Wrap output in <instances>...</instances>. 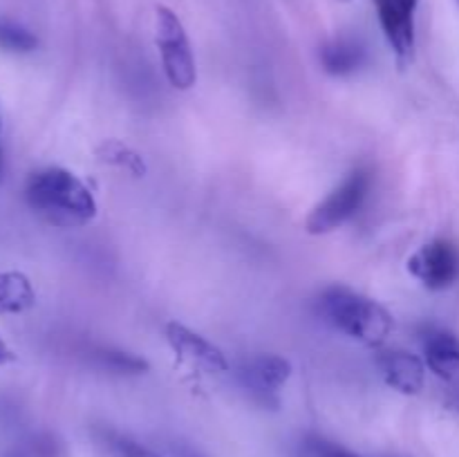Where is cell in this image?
Listing matches in <instances>:
<instances>
[{"mask_svg": "<svg viewBox=\"0 0 459 457\" xmlns=\"http://www.w3.org/2000/svg\"><path fill=\"white\" fill-rule=\"evenodd\" d=\"M108 446L115 453V457H160L157 453H152L151 448L142 446L139 442L124 437V435H110V437H108Z\"/></svg>", "mask_w": 459, "mask_h": 457, "instance_id": "obj_16", "label": "cell"}, {"mask_svg": "<svg viewBox=\"0 0 459 457\" xmlns=\"http://www.w3.org/2000/svg\"><path fill=\"white\" fill-rule=\"evenodd\" d=\"M175 457H202V455L197 451H193V448L179 446V448H175Z\"/></svg>", "mask_w": 459, "mask_h": 457, "instance_id": "obj_19", "label": "cell"}, {"mask_svg": "<svg viewBox=\"0 0 459 457\" xmlns=\"http://www.w3.org/2000/svg\"><path fill=\"white\" fill-rule=\"evenodd\" d=\"M426 366L439 376L459 388V339L451 332L433 330L424 336Z\"/></svg>", "mask_w": 459, "mask_h": 457, "instance_id": "obj_10", "label": "cell"}, {"mask_svg": "<svg viewBox=\"0 0 459 457\" xmlns=\"http://www.w3.org/2000/svg\"><path fill=\"white\" fill-rule=\"evenodd\" d=\"M16 361V352L7 345V341L0 336V366H7V363Z\"/></svg>", "mask_w": 459, "mask_h": 457, "instance_id": "obj_18", "label": "cell"}, {"mask_svg": "<svg viewBox=\"0 0 459 457\" xmlns=\"http://www.w3.org/2000/svg\"><path fill=\"white\" fill-rule=\"evenodd\" d=\"M379 367L385 384L402 394H417L424 390L426 363L417 354L393 349V352L381 354Z\"/></svg>", "mask_w": 459, "mask_h": 457, "instance_id": "obj_9", "label": "cell"}, {"mask_svg": "<svg viewBox=\"0 0 459 457\" xmlns=\"http://www.w3.org/2000/svg\"><path fill=\"white\" fill-rule=\"evenodd\" d=\"M155 40L169 83L175 90H191L197 81L191 40L178 13L164 4L155 9Z\"/></svg>", "mask_w": 459, "mask_h": 457, "instance_id": "obj_3", "label": "cell"}, {"mask_svg": "<svg viewBox=\"0 0 459 457\" xmlns=\"http://www.w3.org/2000/svg\"><path fill=\"white\" fill-rule=\"evenodd\" d=\"M0 47L18 54L34 52L39 47V39L30 30L18 25V22L0 21Z\"/></svg>", "mask_w": 459, "mask_h": 457, "instance_id": "obj_15", "label": "cell"}, {"mask_svg": "<svg viewBox=\"0 0 459 457\" xmlns=\"http://www.w3.org/2000/svg\"><path fill=\"white\" fill-rule=\"evenodd\" d=\"M312 451L316 457H359V455H354V453L345 451V448L336 446V444L321 442V439H316V442L312 444Z\"/></svg>", "mask_w": 459, "mask_h": 457, "instance_id": "obj_17", "label": "cell"}, {"mask_svg": "<svg viewBox=\"0 0 459 457\" xmlns=\"http://www.w3.org/2000/svg\"><path fill=\"white\" fill-rule=\"evenodd\" d=\"M408 272L424 282L429 289H446L459 276V254L455 245L446 240H435L421 246L408 260Z\"/></svg>", "mask_w": 459, "mask_h": 457, "instance_id": "obj_6", "label": "cell"}, {"mask_svg": "<svg viewBox=\"0 0 459 457\" xmlns=\"http://www.w3.org/2000/svg\"><path fill=\"white\" fill-rule=\"evenodd\" d=\"M381 30L397 63L406 67L415 58V12L420 0H375Z\"/></svg>", "mask_w": 459, "mask_h": 457, "instance_id": "obj_5", "label": "cell"}, {"mask_svg": "<svg viewBox=\"0 0 459 457\" xmlns=\"http://www.w3.org/2000/svg\"><path fill=\"white\" fill-rule=\"evenodd\" d=\"M30 209L52 227H85L97 218V200L72 170L49 166L30 175L25 184Z\"/></svg>", "mask_w": 459, "mask_h": 457, "instance_id": "obj_1", "label": "cell"}, {"mask_svg": "<svg viewBox=\"0 0 459 457\" xmlns=\"http://www.w3.org/2000/svg\"><path fill=\"white\" fill-rule=\"evenodd\" d=\"M9 457H21V455H9Z\"/></svg>", "mask_w": 459, "mask_h": 457, "instance_id": "obj_20", "label": "cell"}, {"mask_svg": "<svg viewBox=\"0 0 459 457\" xmlns=\"http://www.w3.org/2000/svg\"><path fill=\"white\" fill-rule=\"evenodd\" d=\"M36 303L30 278L21 272H0V314H22Z\"/></svg>", "mask_w": 459, "mask_h": 457, "instance_id": "obj_11", "label": "cell"}, {"mask_svg": "<svg viewBox=\"0 0 459 457\" xmlns=\"http://www.w3.org/2000/svg\"><path fill=\"white\" fill-rule=\"evenodd\" d=\"M363 58H366V52H363L361 45L348 39L332 40L330 45L321 49L323 70L334 76L352 74L354 70L361 67Z\"/></svg>", "mask_w": 459, "mask_h": 457, "instance_id": "obj_12", "label": "cell"}, {"mask_svg": "<svg viewBox=\"0 0 459 457\" xmlns=\"http://www.w3.org/2000/svg\"><path fill=\"white\" fill-rule=\"evenodd\" d=\"M290 376L291 363L278 354H258V357H251L249 361L242 363L240 367V379L245 388L263 399L276 394Z\"/></svg>", "mask_w": 459, "mask_h": 457, "instance_id": "obj_8", "label": "cell"}, {"mask_svg": "<svg viewBox=\"0 0 459 457\" xmlns=\"http://www.w3.org/2000/svg\"><path fill=\"white\" fill-rule=\"evenodd\" d=\"M370 186L372 175L368 173V170L359 168L354 170V173H350L348 179H345L339 188H334L321 204L314 206L307 222H305L307 233H312V236H323V233L334 231L341 224L348 222V220L352 218V215H357V211L363 206L368 193H370Z\"/></svg>", "mask_w": 459, "mask_h": 457, "instance_id": "obj_4", "label": "cell"}, {"mask_svg": "<svg viewBox=\"0 0 459 457\" xmlns=\"http://www.w3.org/2000/svg\"><path fill=\"white\" fill-rule=\"evenodd\" d=\"M316 309L334 330L370 348L385 343L394 325L384 305L348 287H330L323 291L316 300Z\"/></svg>", "mask_w": 459, "mask_h": 457, "instance_id": "obj_2", "label": "cell"}, {"mask_svg": "<svg viewBox=\"0 0 459 457\" xmlns=\"http://www.w3.org/2000/svg\"><path fill=\"white\" fill-rule=\"evenodd\" d=\"M166 341L173 348V352L178 354L179 361L191 363L193 367H200V370L211 372V375L229 370V361L222 349L211 343V341H206L204 336L197 334V332L188 330L182 323L170 321L166 325Z\"/></svg>", "mask_w": 459, "mask_h": 457, "instance_id": "obj_7", "label": "cell"}, {"mask_svg": "<svg viewBox=\"0 0 459 457\" xmlns=\"http://www.w3.org/2000/svg\"><path fill=\"white\" fill-rule=\"evenodd\" d=\"M97 157L103 161V164L117 166V168L128 170L134 177H143L148 170L146 161L139 155L137 151H133L130 146H126L119 139H108L101 146H97Z\"/></svg>", "mask_w": 459, "mask_h": 457, "instance_id": "obj_13", "label": "cell"}, {"mask_svg": "<svg viewBox=\"0 0 459 457\" xmlns=\"http://www.w3.org/2000/svg\"><path fill=\"white\" fill-rule=\"evenodd\" d=\"M97 361L99 366L117 375H143L148 370V361L130 352H119V349H99Z\"/></svg>", "mask_w": 459, "mask_h": 457, "instance_id": "obj_14", "label": "cell"}]
</instances>
